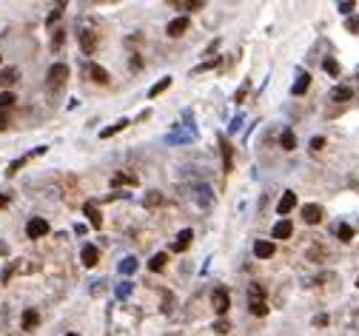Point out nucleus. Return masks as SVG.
<instances>
[{
  "instance_id": "obj_1",
  "label": "nucleus",
  "mask_w": 359,
  "mask_h": 336,
  "mask_svg": "<svg viewBox=\"0 0 359 336\" xmlns=\"http://www.w3.org/2000/svg\"><path fill=\"white\" fill-rule=\"evenodd\" d=\"M66 80H68V66L66 63H54L49 68V88L51 91H60Z\"/></svg>"
},
{
  "instance_id": "obj_2",
  "label": "nucleus",
  "mask_w": 359,
  "mask_h": 336,
  "mask_svg": "<svg viewBox=\"0 0 359 336\" xmlns=\"http://www.w3.org/2000/svg\"><path fill=\"white\" fill-rule=\"evenodd\" d=\"M211 305H214V311H217V314H225V311L231 308L228 291H225V288H217V291L211 294Z\"/></svg>"
},
{
  "instance_id": "obj_3",
  "label": "nucleus",
  "mask_w": 359,
  "mask_h": 336,
  "mask_svg": "<svg viewBox=\"0 0 359 336\" xmlns=\"http://www.w3.org/2000/svg\"><path fill=\"white\" fill-rule=\"evenodd\" d=\"M26 234L32 236V239H40V236H46V234H49V222H46L43 217L29 219V225H26Z\"/></svg>"
},
{
  "instance_id": "obj_4",
  "label": "nucleus",
  "mask_w": 359,
  "mask_h": 336,
  "mask_svg": "<svg viewBox=\"0 0 359 336\" xmlns=\"http://www.w3.org/2000/svg\"><path fill=\"white\" fill-rule=\"evenodd\" d=\"M254 253H257V259H271L277 248H274V242H268V239H257L254 242Z\"/></svg>"
},
{
  "instance_id": "obj_5",
  "label": "nucleus",
  "mask_w": 359,
  "mask_h": 336,
  "mask_svg": "<svg viewBox=\"0 0 359 336\" xmlns=\"http://www.w3.org/2000/svg\"><path fill=\"white\" fill-rule=\"evenodd\" d=\"M271 234L277 236V239H288V236H294V222H291V219H279Z\"/></svg>"
},
{
  "instance_id": "obj_6",
  "label": "nucleus",
  "mask_w": 359,
  "mask_h": 336,
  "mask_svg": "<svg viewBox=\"0 0 359 336\" xmlns=\"http://www.w3.org/2000/svg\"><path fill=\"white\" fill-rule=\"evenodd\" d=\"M302 219H305L308 225H316V222L322 219V208H319V205H314V202H308V205L302 208Z\"/></svg>"
},
{
  "instance_id": "obj_7",
  "label": "nucleus",
  "mask_w": 359,
  "mask_h": 336,
  "mask_svg": "<svg viewBox=\"0 0 359 336\" xmlns=\"http://www.w3.org/2000/svg\"><path fill=\"white\" fill-rule=\"evenodd\" d=\"M80 259H83V265H86V268H94V265L100 262V251L94 248V245H86L83 253H80Z\"/></svg>"
},
{
  "instance_id": "obj_8",
  "label": "nucleus",
  "mask_w": 359,
  "mask_h": 336,
  "mask_svg": "<svg viewBox=\"0 0 359 336\" xmlns=\"http://www.w3.org/2000/svg\"><path fill=\"white\" fill-rule=\"evenodd\" d=\"M296 205V194L294 191H285V194H282V200H279V205H277V214H282V217H285V214H291V208H294Z\"/></svg>"
},
{
  "instance_id": "obj_9",
  "label": "nucleus",
  "mask_w": 359,
  "mask_h": 336,
  "mask_svg": "<svg viewBox=\"0 0 359 336\" xmlns=\"http://www.w3.org/2000/svg\"><path fill=\"white\" fill-rule=\"evenodd\" d=\"M83 214H86V219L91 222V228H100V225H103V217H100L97 205H91V202H86V205H83Z\"/></svg>"
},
{
  "instance_id": "obj_10",
  "label": "nucleus",
  "mask_w": 359,
  "mask_h": 336,
  "mask_svg": "<svg viewBox=\"0 0 359 336\" xmlns=\"http://www.w3.org/2000/svg\"><path fill=\"white\" fill-rule=\"evenodd\" d=\"M89 74H91V80L100 83V85L109 83V71H106L103 66H97V63H89Z\"/></svg>"
},
{
  "instance_id": "obj_11",
  "label": "nucleus",
  "mask_w": 359,
  "mask_h": 336,
  "mask_svg": "<svg viewBox=\"0 0 359 336\" xmlns=\"http://www.w3.org/2000/svg\"><path fill=\"white\" fill-rule=\"evenodd\" d=\"M80 46H83L86 54H94V51H97V37H94V32H83Z\"/></svg>"
},
{
  "instance_id": "obj_12",
  "label": "nucleus",
  "mask_w": 359,
  "mask_h": 336,
  "mask_svg": "<svg viewBox=\"0 0 359 336\" xmlns=\"http://www.w3.org/2000/svg\"><path fill=\"white\" fill-rule=\"evenodd\" d=\"M185 29H188V17H177V20H171V23H168V34H171V37L185 34Z\"/></svg>"
},
{
  "instance_id": "obj_13",
  "label": "nucleus",
  "mask_w": 359,
  "mask_h": 336,
  "mask_svg": "<svg viewBox=\"0 0 359 336\" xmlns=\"http://www.w3.org/2000/svg\"><path fill=\"white\" fill-rule=\"evenodd\" d=\"M191 236H194V234H191V231H188V228H185V231H180V234H177V239H174V251H185V248H188V245H191Z\"/></svg>"
},
{
  "instance_id": "obj_14",
  "label": "nucleus",
  "mask_w": 359,
  "mask_h": 336,
  "mask_svg": "<svg viewBox=\"0 0 359 336\" xmlns=\"http://www.w3.org/2000/svg\"><path fill=\"white\" fill-rule=\"evenodd\" d=\"M37 322H40V314H37L34 308L23 311V328H26V331H34V328H37Z\"/></svg>"
},
{
  "instance_id": "obj_15",
  "label": "nucleus",
  "mask_w": 359,
  "mask_h": 336,
  "mask_svg": "<svg viewBox=\"0 0 359 336\" xmlns=\"http://www.w3.org/2000/svg\"><path fill=\"white\" fill-rule=\"evenodd\" d=\"M279 146H282L285 151H294V148H296V134L291 131V128H285V131H282V137H279Z\"/></svg>"
},
{
  "instance_id": "obj_16",
  "label": "nucleus",
  "mask_w": 359,
  "mask_h": 336,
  "mask_svg": "<svg viewBox=\"0 0 359 336\" xmlns=\"http://www.w3.org/2000/svg\"><path fill=\"white\" fill-rule=\"evenodd\" d=\"M308 85H311V74H305V71H302V74L296 77V83H294V94H296V97H302V94L308 91Z\"/></svg>"
},
{
  "instance_id": "obj_17",
  "label": "nucleus",
  "mask_w": 359,
  "mask_h": 336,
  "mask_svg": "<svg viewBox=\"0 0 359 336\" xmlns=\"http://www.w3.org/2000/svg\"><path fill=\"white\" fill-rule=\"evenodd\" d=\"M354 97V91L348 88V85H337L334 91H331V100H337V103H345V100H351Z\"/></svg>"
},
{
  "instance_id": "obj_18",
  "label": "nucleus",
  "mask_w": 359,
  "mask_h": 336,
  "mask_svg": "<svg viewBox=\"0 0 359 336\" xmlns=\"http://www.w3.org/2000/svg\"><path fill=\"white\" fill-rule=\"evenodd\" d=\"M248 296H251V302H265L262 296H265V288L260 282H254V285H248Z\"/></svg>"
},
{
  "instance_id": "obj_19",
  "label": "nucleus",
  "mask_w": 359,
  "mask_h": 336,
  "mask_svg": "<svg viewBox=\"0 0 359 336\" xmlns=\"http://www.w3.org/2000/svg\"><path fill=\"white\" fill-rule=\"evenodd\" d=\"M112 185H137V177H131V174H114L112 177Z\"/></svg>"
},
{
  "instance_id": "obj_20",
  "label": "nucleus",
  "mask_w": 359,
  "mask_h": 336,
  "mask_svg": "<svg viewBox=\"0 0 359 336\" xmlns=\"http://www.w3.org/2000/svg\"><path fill=\"white\" fill-rule=\"evenodd\" d=\"M168 85H171V77H163L160 83H154V85H151V91H148V97H157V94H163V91H165V88H168Z\"/></svg>"
},
{
  "instance_id": "obj_21",
  "label": "nucleus",
  "mask_w": 359,
  "mask_h": 336,
  "mask_svg": "<svg viewBox=\"0 0 359 336\" xmlns=\"http://www.w3.org/2000/svg\"><path fill=\"white\" fill-rule=\"evenodd\" d=\"M15 94H12V91H0V111H6V108H12V105H15Z\"/></svg>"
},
{
  "instance_id": "obj_22",
  "label": "nucleus",
  "mask_w": 359,
  "mask_h": 336,
  "mask_svg": "<svg viewBox=\"0 0 359 336\" xmlns=\"http://www.w3.org/2000/svg\"><path fill=\"white\" fill-rule=\"evenodd\" d=\"M337 236H339L342 242H351V239H354V228L342 222V225H337Z\"/></svg>"
},
{
  "instance_id": "obj_23",
  "label": "nucleus",
  "mask_w": 359,
  "mask_h": 336,
  "mask_svg": "<svg viewBox=\"0 0 359 336\" xmlns=\"http://www.w3.org/2000/svg\"><path fill=\"white\" fill-rule=\"evenodd\" d=\"M126 123H129V120H120V123H114V126L103 128V131H100V137L106 140V137H112V134H117V131H123V128H126Z\"/></svg>"
},
{
  "instance_id": "obj_24",
  "label": "nucleus",
  "mask_w": 359,
  "mask_h": 336,
  "mask_svg": "<svg viewBox=\"0 0 359 336\" xmlns=\"http://www.w3.org/2000/svg\"><path fill=\"white\" fill-rule=\"evenodd\" d=\"M148 268L151 271H163L165 268V253H154V256L148 259Z\"/></svg>"
},
{
  "instance_id": "obj_25",
  "label": "nucleus",
  "mask_w": 359,
  "mask_h": 336,
  "mask_svg": "<svg viewBox=\"0 0 359 336\" xmlns=\"http://www.w3.org/2000/svg\"><path fill=\"white\" fill-rule=\"evenodd\" d=\"M137 271V259L134 256H126L123 262H120V273H134Z\"/></svg>"
},
{
  "instance_id": "obj_26",
  "label": "nucleus",
  "mask_w": 359,
  "mask_h": 336,
  "mask_svg": "<svg viewBox=\"0 0 359 336\" xmlns=\"http://www.w3.org/2000/svg\"><path fill=\"white\" fill-rule=\"evenodd\" d=\"M17 80V68H6V71H0V83L3 85H12Z\"/></svg>"
},
{
  "instance_id": "obj_27",
  "label": "nucleus",
  "mask_w": 359,
  "mask_h": 336,
  "mask_svg": "<svg viewBox=\"0 0 359 336\" xmlns=\"http://www.w3.org/2000/svg\"><path fill=\"white\" fill-rule=\"evenodd\" d=\"M251 314H254V316H265V314H268V305L265 302H251Z\"/></svg>"
},
{
  "instance_id": "obj_28",
  "label": "nucleus",
  "mask_w": 359,
  "mask_h": 336,
  "mask_svg": "<svg viewBox=\"0 0 359 336\" xmlns=\"http://www.w3.org/2000/svg\"><path fill=\"white\" fill-rule=\"evenodd\" d=\"M205 3L202 0H191V3H177V9H185V12H194V9H202Z\"/></svg>"
},
{
  "instance_id": "obj_29",
  "label": "nucleus",
  "mask_w": 359,
  "mask_h": 336,
  "mask_svg": "<svg viewBox=\"0 0 359 336\" xmlns=\"http://www.w3.org/2000/svg\"><path fill=\"white\" fill-rule=\"evenodd\" d=\"M322 66H325V71H328V74H339V63H337L334 57H328V60L322 63Z\"/></svg>"
},
{
  "instance_id": "obj_30",
  "label": "nucleus",
  "mask_w": 359,
  "mask_h": 336,
  "mask_svg": "<svg viewBox=\"0 0 359 336\" xmlns=\"http://www.w3.org/2000/svg\"><path fill=\"white\" fill-rule=\"evenodd\" d=\"M223 163H225V171H231V146L223 143Z\"/></svg>"
},
{
  "instance_id": "obj_31",
  "label": "nucleus",
  "mask_w": 359,
  "mask_h": 336,
  "mask_svg": "<svg viewBox=\"0 0 359 336\" xmlns=\"http://www.w3.org/2000/svg\"><path fill=\"white\" fill-rule=\"evenodd\" d=\"M160 202H163V197H160L157 191H151V194L146 197V205H148V208H154V205H160Z\"/></svg>"
},
{
  "instance_id": "obj_32",
  "label": "nucleus",
  "mask_w": 359,
  "mask_h": 336,
  "mask_svg": "<svg viewBox=\"0 0 359 336\" xmlns=\"http://www.w3.org/2000/svg\"><path fill=\"white\" fill-rule=\"evenodd\" d=\"M63 40H66V32H54V40H51V49L57 51L60 46H63Z\"/></svg>"
},
{
  "instance_id": "obj_33",
  "label": "nucleus",
  "mask_w": 359,
  "mask_h": 336,
  "mask_svg": "<svg viewBox=\"0 0 359 336\" xmlns=\"http://www.w3.org/2000/svg\"><path fill=\"white\" fill-rule=\"evenodd\" d=\"M214 331H217V334H228V331H231V325H228V322H223V319H220L217 325H214Z\"/></svg>"
},
{
  "instance_id": "obj_34",
  "label": "nucleus",
  "mask_w": 359,
  "mask_h": 336,
  "mask_svg": "<svg viewBox=\"0 0 359 336\" xmlns=\"http://www.w3.org/2000/svg\"><path fill=\"white\" fill-rule=\"evenodd\" d=\"M23 163H26V160H15V163L9 166V171H6V174H9V177H12V174H17V171L23 168Z\"/></svg>"
},
{
  "instance_id": "obj_35",
  "label": "nucleus",
  "mask_w": 359,
  "mask_h": 336,
  "mask_svg": "<svg viewBox=\"0 0 359 336\" xmlns=\"http://www.w3.org/2000/svg\"><path fill=\"white\" fill-rule=\"evenodd\" d=\"M322 146H325V137H314V140H311V148H314V151H319Z\"/></svg>"
},
{
  "instance_id": "obj_36",
  "label": "nucleus",
  "mask_w": 359,
  "mask_h": 336,
  "mask_svg": "<svg viewBox=\"0 0 359 336\" xmlns=\"http://www.w3.org/2000/svg\"><path fill=\"white\" fill-rule=\"evenodd\" d=\"M354 9H357V6H354V3H339V12H342V15H351V12H354Z\"/></svg>"
},
{
  "instance_id": "obj_37",
  "label": "nucleus",
  "mask_w": 359,
  "mask_h": 336,
  "mask_svg": "<svg viewBox=\"0 0 359 336\" xmlns=\"http://www.w3.org/2000/svg\"><path fill=\"white\" fill-rule=\"evenodd\" d=\"M129 66H131V71H137V68H143V60H140V57H131Z\"/></svg>"
},
{
  "instance_id": "obj_38",
  "label": "nucleus",
  "mask_w": 359,
  "mask_h": 336,
  "mask_svg": "<svg viewBox=\"0 0 359 336\" xmlns=\"http://www.w3.org/2000/svg\"><path fill=\"white\" fill-rule=\"evenodd\" d=\"M314 325H319V328H322V325H328V316H325V314H319V316L314 319Z\"/></svg>"
},
{
  "instance_id": "obj_39",
  "label": "nucleus",
  "mask_w": 359,
  "mask_h": 336,
  "mask_svg": "<svg viewBox=\"0 0 359 336\" xmlns=\"http://www.w3.org/2000/svg\"><path fill=\"white\" fill-rule=\"evenodd\" d=\"M6 205H9V197H3V194H0V208H6Z\"/></svg>"
},
{
  "instance_id": "obj_40",
  "label": "nucleus",
  "mask_w": 359,
  "mask_h": 336,
  "mask_svg": "<svg viewBox=\"0 0 359 336\" xmlns=\"http://www.w3.org/2000/svg\"><path fill=\"white\" fill-rule=\"evenodd\" d=\"M6 126H9V120H6V117H0V131H3Z\"/></svg>"
},
{
  "instance_id": "obj_41",
  "label": "nucleus",
  "mask_w": 359,
  "mask_h": 336,
  "mask_svg": "<svg viewBox=\"0 0 359 336\" xmlns=\"http://www.w3.org/2000/svg\"><path fill=\"white\" fill-rule=\"evenodd\" d=\"M0 253H6V245H0Z\"/></svg>"
},
{
  "instance_id": "obj_42",
  "label": "nucleus",
  "mask_w": 359,
  "mask_h": 336,
  "mask_svg": "<svg viewBox=\"0 0 359 336\" xmlns=\"http://www.w3.org/2000/svg\"><path fill=\"white\" fill-rule=\"evenodd\" d=\"M66 336H77V334H66Z\"/></svg>"
},
{
  "instance_id": "obj_43",
  "label": "nucleus",
  "mask_w": 359,
  "mask_h": 336,
  "mask_svg": "<svg viewBox=\"0 0 359 336\" xmlns=\"http://www.w3.org/2000/svg\"><path fill=\"white\" fill-rule=\"evenodd\" d=\"M357 288H359V276H357Z\"/></svg>"
},
{
  "instance_id": "obj_44",
  "label": "nucleus",
  "mask_w": 359,
  "mask_h": 336,
  "mask_svg": "<svg viewBox=\"0 0 359 336\" xmlns=\"http://www.w3.org/2000/svg\"><path fill=\"white\" fill-rule=\"evenodd\" d=\"M357 74H359V71H357Z\"/></svg>"
}]
</instances>
